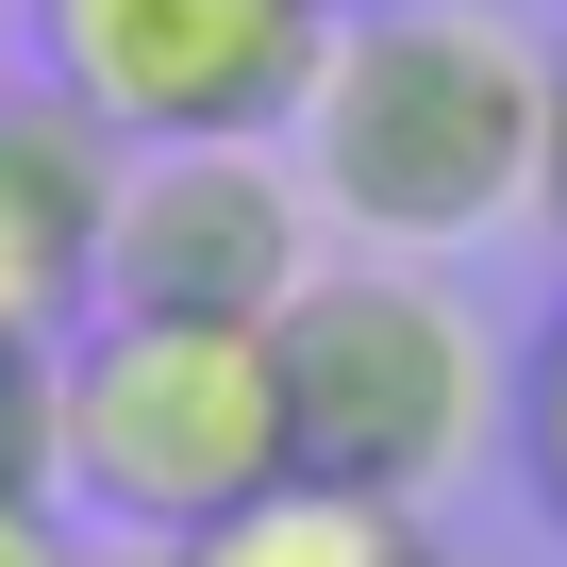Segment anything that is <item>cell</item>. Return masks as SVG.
<instances>
[{"instance_id": "obj_1", "label": "cell", "mask_w": 567, "mask_h": 567, "mask_svg": "<svg viewBox=\"0 0 567 567\" xmlns=\"http://www.w3.org/2000/svg\"><path fill=\"white\" fill-rule=\"evenodd\" d=\"M550 0H368L334 18L284 167L318 184L334 250H401L451 267L501 217H534V151H550Z\"/></svg>"}, {"instance_id": "obj_2", "label": "cell", "mask_w": 567, "mask_h": 567, "mask_svg": "<svg viewBox=\"0 0 567 567\" xmlns=\"http://www.w3.org/2000/svg\"><path fill=\"white\" fill-rule=\"evenodd\" d=\"M267 351H284V451H301V484H351L384 517L467 484L501 451V417H517L501 334L467 318V284L401 267V250H334L301 301L267 318Z\"/></svg>"}, {"instance_id": "obj_3", "label": "cell", "mask_w": 567, "mask_h": 567, "mask_svg": "<svg viewBox=\"0 0 567 567\" xmlns=\"http://www.w3.org/2000/svg\"><path fill=\"white\" fill-rule=\"evenodd\" d=\"M267 484H301L267 334H200V318H84L68 334V517L184 550Z\"/></svg>"}, {"instance_id": "obj_4", "label": "cell", "mask_w": 567, "mask_h": 567, "mask_svg": "<svg viewBox=\"0 0 567 567\" xmlns=\"http://www.w3.org/2000/svg\"><path fill=\"white\" fill-rule=\"evenodd\" d=\"M334 0H18V84L101 151H284Z\"/></svg>"}, {"instance_id": "obj_5", "label": "cell", "mask_w": 567, "mask_h": 567, "mask_svg": "<svg viewBox=\"0 0 567 567\" xmlns=\"http://www.w3.org/2000/svg\"><path fill=\"white\" fill-rule=\"evenodd\" d=\"M334 267V217L284 151H117L101 200V318H200L267 334L301 284Z\"/></svg>"}, {"instance_id": "obj_6", "label": "cell", "mask_w": 567, "mask_h": 567, "mask_svg": "<svg viewBox=\"0 0 567 567\" xmlns=\"http://www.w3.org/2000/svg\"><path fill=\"white\" fill-rule=\"evenodd\" d=\"M101 200L117 151L51 84H0V351H68L101 318Z\"/></svg>"}, {"instance_id": "obj_7", "label": "cell", "mask_w": 567, "mask_h": 567, "mask_svg": "<svg viewBox=\"0 0 567 567\" xmlns=\"http://www.w3.org/2000/svg\"><path fill=\"white\" fill-rule=\"evenodd\" d=\"M401 550H417V517H384L351 484H267V501H234L217 534H184L151 567H401Z\"/></svg>"}, {"instance_id": "obj_8", "label": "cell", "mask_w": 567, "mask_h": 567, "mask_svg": "<svg viewBox=\"0 0 567 567\" xmlns=\"http://www.w3.org/2000/svg\"><path fill=\"white\" fill-rule=\"evenodd\" d=\"M0 501H68V351H0Z\"/></svg>"}, {"instance_id": "obj_9", "label": "cell", "mask_w": 567, "mask_h": 567, "mask_svg": "<svg viewBox=\"0 0 567 567\" xmlns=\"http://www.w3.org/2000/svg\"><path fill=\"white\" fill-rule=\"evenodd\" d=\"M501 434H517V451H534V501H550V517H567V318H550V334H534V368H517V417H501Z\"/></svg>"}, {"instance_id": "obj_10", "label": "cell", "mask_w": 567, "mask_h": 567, "mask_svg": "<svg viewBox=\"0 0 567 567\" xmlns=\"http://www.w3.org/2000/svg\"><path fill=\"white\" fill-rule=\"evenodd\" d=\"M0 567H101L68 501H0Z\"/></svg>"}, {"instance_id": "obj_11", "label": "cell", "mask_w": 567, "mask_h": 567, "mask_svg": "<svg viewBox=\"0 0 567 567\" xmlns=\"http://www.w3.org/2000/svg\"><path fill=\"white\" fill-rule=\"evenodd\" d=\"M534 217H550V250H567V51H550V151H534Z\"/></svg>"}, {"instance_id": "obj_12", "label": "cell", "mask_w": 567, "mask_h": 567, "mask_svg": "<svg viewBox=\"0 0 567 567\" xmlns=\"http://www.w3.org/2000/svg\"><path fill=\"white\" fill-rule=\"evenodd\" d=\"M0 84H18V0H0Z\"/></svg>"}, {"instance_id": "obj_13", "label": "cell", "mask_w": 567, "mask_h": 567, "mask_svg": "<svg viewBox=\"0 0 567 567\" xmlns=\"http://www.w3.org/2000/svg\"><path fill=\"white\" fill-rule=\"evenodd\" d=\"M401 567H467V550H434V534H417V550H401Z\"/></svg>"}, {"instance_id": "obj_14", "label": "cell", "mask_w": 567, "mask_h": 567, "mask_svg": "<svg viewBox=\"0 0 567 567\" xmlns=\"http://www.w3.org/2000/svg\"><path fill=\"white\" fill-rule=\"evenodd\" d=\"M334 18H368V0H334Z\"/></svg>"}, {"instance_id": "obj_15", "label": "cell", "mask_w": 567, "mask_h": 567, "mask_svg": "<svg viewBox=\"0 0 567 567\" xmlns=\"http://www.w3.org/2000/svg\"><path fill=\"white\" fill-rule=\"evenodd\" d=\"M550 18H567V0H550Z\"/></svg>"}, {"instance_id": "obj_16", "label": "cell", "mask_w": 567, "mask_h": 567, "mask_svg": "<svg viewBox=\"0 0 567 567\" xmlns=\"http://www.w3.org/2000/svg\"><path fill=\"white\" fill-rule=\"evenodd\" d=\"M134 567H151V550H134Z\"/></svg>"}]
</instances>
